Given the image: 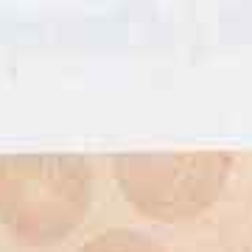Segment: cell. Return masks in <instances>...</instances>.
<instances>
[{"label": "cell", "mask_w": 252, "mask_h": 252, "mask_svg": "<svg viewBox=\"0 0 252 252\" xmlns=\"http://www.w3.org/2000/svg\"><path fill=\"white\" fill-rule=\"evenodd\" d=\"M235 157L230 152H143L112 157V177L140 216L174 224L205 216L224 193Z\"/></svg>", "instance_id": "2"}, {"label": "cell", "mask_w": 252, "mask_h": 252, "mask_svg": "<svg viewBox=\"0 0 252 252\" xmlns=\"http://www.w3.org/2000/svg\"><path fill=\"white\" fill-rule=\"evenodd\" d=\"M93 205V168L79 154L0 157V224L26 247H54Z\"/></svg>", "instance_id": "1"}, {"label": "cell", "mask_w": 252, "mask_h": 252, "mask_svg": "<svg viewBox=\"0 0 252 252\" xmlns=\"http://www.w3.org/2000/svg\"><path fill=\"white\" fill-rule=\"evenodd\" d=\"M76 252H165L152 235L129 227H112L104 233L93 235L90 241H84Z\"/></svg>", "instance_id": "3"}]
</instances>
